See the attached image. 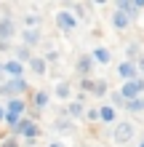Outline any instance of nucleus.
I'll return each instance as SVG.
<instances>
[{"label":"nucleus","instance_id":"nucleus-8","mask_svg":"<svg viewBox=\"0 0 144 147\" xmlns=\"http://www.w3.org/2000/svg\"><path fill=\"white\" fill-rule=\"evenodd\" d=\"M19 128L21 134H27V136H38V126H32V123H27V120H19Z\"/></svg>","mask_w":144,"mask_h":147},{"label":"nucleus","instance_id":"nucleus-14","mask_svg":"<svg viewBox=\"0 0 144 147\" xmlns=\"http://www.w3.org/2000/svg\"><path fill=\"white\" fill-rule=\"evenodd\" d=\"M99 118H101V120H107V123H109V120L115 118V110H112V107H101V110H99Z\"/></svg>","mask_w":144,"mask_h":147},{"label":"nucleus","instance_id":"nucleus-23","mask_svg":"<svg viewBox=\"0 0 144 147\" xmlns=\"http://www.w3.org/2000/svg\"><path fill=\"white\" fill-rule=\"evenodd\" d=\"M91 91H96V94H104V91H107V86H104V83H96Z\"/></svg>","mask_w":144,"mask_h":147},{"label":"nucleus","instance_id":"nucleus-1","mask_svg":"<svg viewBox=\"0 0 144 147\" xmlns=\"http://www.w3.org/2000/svg\"><path fill=\"white\" fill-rule=\"evenodd\" d=\"M141 91H144V80H141V78H136V80H128V83L123 86L120 96H123V99H136Z\"/></svg>","mask_w":144,"mask_h":147},{"label":"nucleus","instance_id":"nucleus-9","mask_svg":"<svg viewBox=\"0 0 144 147\" xmlns=\"http://www.w3.org/2000/svg\"><path fill=\"white\" fill-rule=\"evenodd\" d=\"M24 43H27V46L40 43V32H38V30H27V32H24Z\"/></svg>","mask_w":144,"mask_h":147},{"label":"nucleus","instance_id":"nucleus-12","mask_svg":"<svg viewBox=\"0 0 144 147\" xmlns=\"http://www.w3.org/2000/svg\"><path fill=\"white\" fill-rule=\"evenodd\" d=\"M21 110H24V105H21L19 99H11V102H8V112H11V115H19Z\"/></svg>","mask_w":144,"mask_h":147},{"label":"nucleus","instance_id":"nucleus-20","mask_svg":"<svg viewBox=\"0 0 144 147\" xmlns=\"http://www.w3.org/2000/svg\"><path fill=\"white\" fill-rule=\"evenodd\" d=\"M16 56H19V59H21V62H29V59H32L27 48H19V51H16Z\"/></svg>","mask_w":144,"mask_h":147},{"label":"nucleus","instance_id":"nucleus-26","mask_svg":"<svg viewBox=\"0 0 144 147\" xmlns=\"http://www.w3.org/2000/svg\"><path fill=\"white\" fill-rule=\"evenodd\" d=\"M3 115H5V112H3V107H0V118H3Z\"/></svg>","mask_w":144,"mask_h":147},{"label":"nucleus","instance_id":"nucleus-2","mask_svg":"<svg viewBox=\"0 0 144 147\" xmlns=\"http://www.w3.org/2000/svg\"><path fill=\"white\" fill-rule=\"evenodd\" d=\"M24 88H27V83H24L21 78H11L8 83L0 86V91H3V94H19V91H24Z\"/></svg>","mask_w":144,"mask_h":147},{"label":"nucleus","instance_id":"nucleus-6","mask_svg":"<svg viewBox=\"0 0 144 147\" xmlns=\"http://www.w3.org/2000/svg\"><path fill=\"white\" fill-rule=\"evenodd\" d=\"M11 35H13V22L11 19H3V22H0V43H5Z\"/></svg>","mask_w":144,"mask_h":147},{"label":"nucleus","instance_id":"nucleus-17","mask_svg":"<svg viewBox=\"0 0 144 147\" xmlns=\"http://www.w3.org/2000/svg\"><path fill=\"white\" fill-rule=\"evenodd\" d=\"M128 110H133V112H136V110H144V99H131L128 102Z\"/></svg>","mask_w":144,"mask_h":147},{"label":"nucleus","instance_id":"nucleus-3","mask_svg":"<svg viewBox=\"0 0 144 147\" xmlns=\"http://www.w3.org/2000/svg\"><path fill=\"white\" fill-rule=\"evenodd\" d=\"M117 8H120V13H125V16H136V11H141V8H144V0H136V3L120 0V3H117Z\"/></svg>","mask_w":144,"mask_h":147},{"label":"nucleus","instance_id":"nucleus-15","mask_svg":"<svg viewBox=\"0 0 144 147\" xmlns=\"http://www.w3.org/2000/svg\"><path fill=\"white\" fill-rule=\"evenodd\" d=\"M94 56H96V62H101V64H107V62H109V51H107V48H96V54H94Z\"/></svg>","mask_w":144,"mask_h":147},{"label":"nucleus","instance_id":"nucleus-21","mask_svg":"<svg viewBox=\"0 0 144 147\" xmlns=\"http://www.w3.org/2000/svg\"><path fill=\"white\" fill-rule=\"evenodd\" d=\"M88 67H91V62H88V59H80V62H78V70H80L83 75L88 72Z\"/></svg>","mask_w":144,"mask_h":147},{"label":"nucleus","instance_id":"nucleus-11","mask_svg":"<svg viewBox=\"0 0 144 147\" xmlns=\"http://www.w3.org/2000/svg\"><path fill=\"white\" fill-rule=\"evenodd\" d=\"M3 70H5L8 75H13V78H19V72H21V64H19V62H8V64L3 67Z\"/></svg>","mask_w":144,"mask_h":147},{"label":"nucleus","instance_id":"nucleus-7","mask_svg":"<svg viewBox=\"0 0 144 147\" xmlns=\"http://www.w3.org/2000/svg\"><path fill=\"white\" fill-rule=\"evenodd\" d=\"M117 72H120L123 78H128V80H136V67H133L131 62H125V64H120V67H117Z\"/></svg>","mask_w":144,"mask_h":147},{"label":"nucleus","instance_id":"nucleus-19","mask_svg":"<svg viewBox=\"0 0 144 147\" xmlns=\"http://www.w3.org/2000/svg\"><path fill=\"white\" fill-rule=\"evenodd\" d=\"M46 102H48V94H43V91H40L38 96H35V105H38V107H46Z\"/></svg>","mask_w":144,"mask_h":147},{"label":"nucleus","instance_id":"nucleus-18","mask_svg":"<svg viewBox=\"0 0 144 147\" xmlns=\"http://www.w3.org/2000/svg\"><path fill=\"white\" fill-rule=\"evenodd\" d=\"M5 123L11 126V128H16V126H19V115H11V112H5Z\"/></svg>","mask_w":144,"mask_h":147},{"label":"nucleus","instance_id":"nucleus-13","mask_svg":"<svg viewBox=\"0 0 144 147\" xmlns=\"http://www.w3.org/2000/svg\"><path fill=\"white\" fill-rule=\"evenodd\" d=\"M29 64H32V70H35L38 75H40V72H46V64H43V59H38V56H32V59H29Z\"/></svg>","mask_w":144,"mask_h":147},{"label":"nucleus","instance_id":"nucleus-27","mask_svg":"<svg viewBox=\"0 0 144 147\" xmlns=\"http://www.w3.org/2000/svg\"><path fill=\"white\" fill-rule=\"evenodd\" d=\"M141 147H144V142H141Z\"/></svg>","mask_w":144,"mask_h":147},{"label":"nucleus","instance_id":"nucleus-5","mask_svg":"<svg viewBox=\"0 0 144 147\" xmlns=\"http://www.w3.org/2000/svg\"><path fill=\"white\" fill-rule=\"evenodd\" d=\"M56 22H59V27H62V30H75V24H78V22H75V16H72V13H67V11L59 13V16H56Z\"/></svg>","mask_w":144,"mask_h":147},{"label":"nucleus","instance_id":"nucleus-10","mask_svg":"<svg viewBox=\"0 0 144 147\" xmlns=\"http://www.w3.org/2000/svg\"><path fill=\"white\" fill-rule=\"evenodd\" d=\"M112 24H115V27H117V30H123V27H125V24H128V16H125V13H120V11H117V13L112 16Z\"/></svg>","mask_w":144,"mask_h":147},{"label":"nucleus","instance_id":"nucleus-25","mask_svg":"<svg viewBox=\"0 0 144 147\" xmlns=\"http://www.w3.org/2000/svg\"><path fill=\"white\" fill-rule=\"evenodd\" d=\"M3 147H19V142H16V139H8V142H5Z\"/></svg>","mask_w":144,"mask_h":147},{"label":"nucleus","instance_id":"nucleus-22","mask_svg":"<svg viewBox=\"0 0 144 147\" xmlns=\"http://www.w3.org/2000/svg\"><path fill=\"white\" fill-rule=\"evenodd\" d=\"M56 94H59V96H70V86H67V83H62V86L56 88Z\"/></svg>","mask_w":144,"mask_h":147},{"label":"nucleus","instance_id":"nucleus-24","mask_svg":"<svg viewBox=\"0 0 144 147\" xmlns=\"http://www.w3.org/2000/svg\"><path fill=\"white\" fill-rule=\"evenodd\" d=\"M112 102H115V105H125V99L120 96V94H115V96H112Z\"/></svg>","mask_w":144,"mask_h":147},{"label":"nucleus","instance_id":"nucleus-16","mask_svg":"<svg viewBox=\"0 0 144 147\" xmlns=\"http://www.w3.org/2000/svg\"><path fill=\"white\" fill-rule=\"evenodd\" d=\"M70 115L72 118H80L83 115V105H80V102H72V105H70Z\"/></svg>","mask_w":144,"mask_h":147},{"label":"nucleus","instance_id":"nucleus-4","mask_svg":"<svg viewBox=\"0 0 144 147\" xmlns=\"http://www.w3.org/2000/svg\"><path fill=\"white\" fill-rule=\"evenodd\" d=\"M131 136H133V128H131V123H120V126H117V131H115V142H128L131 139Z\"/></svg>","mask_w":144,"mask_h":147}]
</instances>
